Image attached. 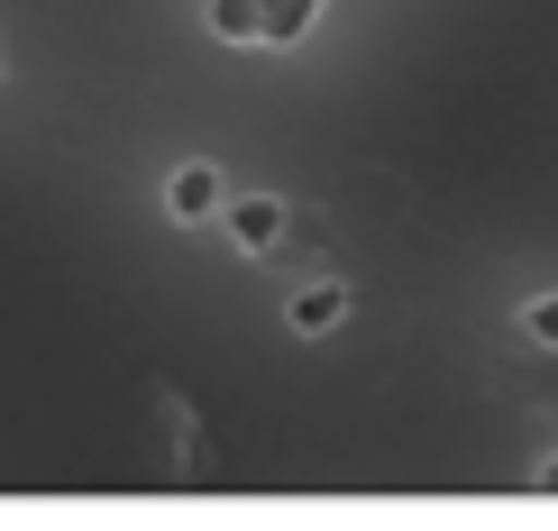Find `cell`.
<instances>
[{"mask_svg":"<svg viewBox=\"0 0 558 531\" xmlns=\"http://www.w3.org/2000/svg\"><path fill=\"white\" fill-rule=\"evenodd\" d=\"M302 19H312V0H266V28H275V37H293Z\"/></svg>","mask_w":558,"mask_h":531,"instance_id":"obj_1","label":"cell"},{"mask_svg":"<svg viewBox=\"0 0 558 531\" xmlns=\"http://www.w3.org/2000/svg\"><path fill=\"white\" fill-rule=\"evenodd\" d=\"M531 330H541V339H558V303H541V312H531Z\"/></svg>","mask_w":558,"mask_h":531,"instance_id":"obj_2","label":"cell"}]
</instances>
